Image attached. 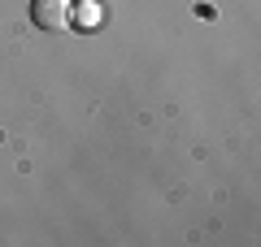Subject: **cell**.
I'll return each mask as SVG.
<instances>
[{
	"mask_svg": "<svg viewBox=\"0 0 261 247\" xmlns=\"http://www.w3.org/2000/svg\"><path fill=\"white\" fill-rule=\"evenodd\" d=\"M70 9H74L70 0H35V5H31V22H35L39 30H65L74 22Z\"/></svg>",
	"mask_w": 261,
	"mask_h": 247,
	"instance_id": "obj_1",
	"label": "cell"
},
{
	"mask_svg": "<svg viewBox=\"0 0 261 247\" xmlns=\"http://www.w3.org/2000/svg\"><path fill=\"white\" fill-rule=\"evenodd\" d=\"M70 13H79L83 26H100V5L96 0H79V9H70Z\"/></svg>",
	"mask_w": 261,
	"mask_h": 247,
	"instance_id": "obj_2",
	"label": "cell"
}]
</instances>
